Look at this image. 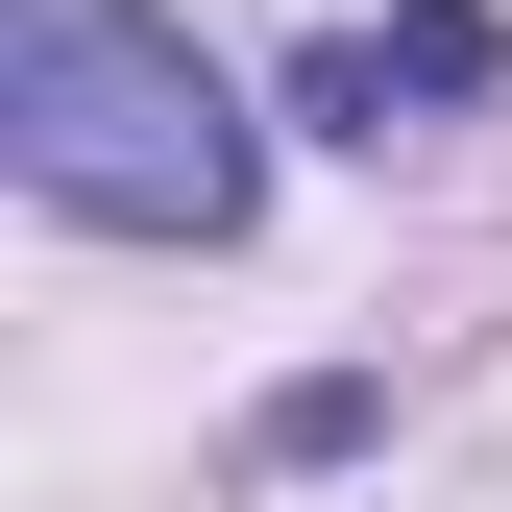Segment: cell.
<instances>
[{
	"mask_svg": "<svg viewBox=\"0 0 512 512\" xmlns=\"http://www.w3.org/2000/svg\"><path fill=\"white\" fill-rule=\"evenodd\" d=\"M0 171H25L49 220L98 244H244L269 196V122L196 25H147V0H0Z\"/></svg>",
	"mask_w": 512,
	"mask_h": 512,
	"instance_id": "obj_1",
	"label": "cell"
},
{
	"mask_svg": "<svg viewBox=\"0 0 512 512\" xmlns=\"http://www.w3.org/2000/svg\"><path fill=\"white\" fill-rule=\"evenodd\" d=\"M464 98H512V25H488V0H391V25H317L293 49V122H317V147H415V122H464Z\"/></svg>",
	"mask_w": 512,
	"mask_h": 512,
	"instance_id": "obj_2",
	"label": "cell"
}]
</instances>
